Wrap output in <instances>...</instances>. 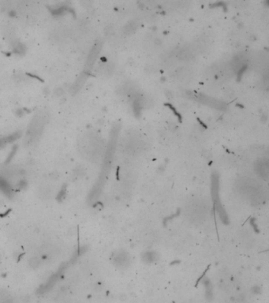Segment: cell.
Wrapping results in <instances>:
<instances>
[{
	"label": "cell",
	"mask_w": 269,
	"mask_h": 303,
	"mask_svg": "<svg viewBox=\"0 0 269 303\" xmlns=\"http://www.w3.org/2000/svg\"><path fill=\"white\" fill-rule=\"evenodd\" d=\"M195 53L191 46H185L178 50L176 57L182 62H189L193 58Z\"/></svg>",
	"instance_id": "cell-5"
},
{
	"label": "cell",
	"mask_w": 269,
	"mask_h": 303,
	"mask_svg": "<svg viewBox=\"0 0 269 303\" xmlns=\"http://www.w3.org/2000/svg\"><path fill=\"white\" fill-rule=\"evenodd\" d=\"M103 70H104V73L105 75H112L113 73H114V70H115V66H114L112 63H107L104 66V67Z\"/></svg>",
	"instance_id": "cell-12"
},
{
	"label": "cell",
	"mask_w": 269,
	"mask_h": 303,
	"mask_svg": "<svg viewBox=\"0 0 269 303\" xmlns=\"http://www.w3.org/2000/svg\"><path fill=\"white\" fill-rule=\"evenodd\" d=\"M64 90H63V89H62V88H57V89H55V95L56 96V97H62L63 94H64Z\"/></svg>",
	"instance_id": "cell-15"
},
{
	"label": "cell",
	"mask_w": 269,
	"mask_h": 303,
	"mask_svg": "<svg viewBox=\"0 0 269 303\" xmlns=\"http://www.w3.org/2000/svg\"><path fill=\"white\" fill-rule=\"evenodd\" d=\"M176 78L182 83H189L193 78V71L189 70V69H180L176 73Z\"/></svg>",
	"instance_id": "cell-7"
},
{
	"label": "cell",
	"mask_w": 269,
	"mask_h": 303,
	"mask_svg": "<svg viewBox=\"0 0 269 303\" xmlns=\"http://www.w3.org/2000/svg\"><path fill=\"white\" fill-rule=\"evenodd\" d=\"M87 75L85 73H82L81 76H79L78 78L77 79L76 81L73 84V85L71 86L70 89L72 95H75L81 90V88L84 86V85L85 83Z\"/></svg>",
	"instance_id": "cell-8"
},
{
	"label": "cell",
	"mask_w": 269,
	"mask_h": 303,
	"mask_svg": "<svg viewBox=\"0 0 269 303\" xmlns=\"http://www.w3.org/2000/svg\"><path fill=\"white\" fill-rule=\"evenodd\" d=\"M17 149H18V147H17L15 145V146L13 147V149H12V151H11V153H10V155H9V156L7 157V161H10V160H11V159H12V158H13V156L15 155L16 151H17Z\"/></svg>",
	"instance_id": "cell-16"
},
{
	"label": "cell",
	"mask_w": 269,
	"mask_h": 303,
	"mask_svg": "<svg viewBox=\"0 0 269 303\" xmlns=\"http://www.w3.org/2000/svg\"><path fill=\"white\" fill-rule=\"evenodd\" d=\"M15 14H16V13H15V12H14V11H11V12L9 13V15L11 16V17H13V16H15Z\"/></svg>",
	"instance_id": "cell-18"
},
{
	"label": "cell",
	"mask_w": 269,
	"mask_h": 303,
	"mask_svg": "<svg viewBox=\"0 0 269 303\" xmlns=\"http://www.w3.org/2000/svg\"><path fill=\"white\" fill-rule=\"evenodd\" d=\"M44 118L42 116L37 115L33 118V120H32L31 124L29 125V130L27 132V140H30V141H33L36 137L38 136L40 132L42 131V129L44 127Z\"/></svg>",
	"instance_id": "cell-2"
},
{
	"label": "cell",
	"mask_w": 269,
	"mask_h": 303,
	"mask_svg": "<svg viewBox=\"0 0 269 303\" xmlns=\"http://www.w3.org/2000/svg\"><path fill=\"white\" fill-rule=\"evenodd\" d=\"M137 28H138V24L137 23L136 21H130L124 26L123 31H124L125 34L130 35L133 34V32H135Z\"/></svg>",
	"instance_id": "cell-11"
},
{
	"label": "cell",
	"mask_w": 269,
	"mask_h": 303,
	"mask_svg": "<svg viewBox=\"0 0 269 303\" xmlns=\"http://www.w3.org/2000/svg\"><path fill=\"white\" fill-rule=\"evenodd\" d=\"M198 98L201 103H203L208 107L217 109V110H224L227 107V105L225 104L224 103L222 102L221 100L215 99L213 97L201 95V96H199Z\"/></svg>",
	"instance_id": "cell-3"
},
{
	"label": "cell",
	"mask_w": 269,
	"mask_h": 303,
	"mask_svg": "<svg viewBox=\"0 0 269 303\" xmlns=\"http://www.w3.org/2000/svg\"><path fill=\"white\" fill-rule=\"evenodd\" d=\"M27 47L25 45L21 43V42H18L13 44V52L16 55H19V56H22L25 53H26Z\"/></svg>",
	"instance_id": "cell-10"
},
{
	"label": "cell",
	"mask_w": 269,
	"mask_h": 303,
	"mask_svg": "<svg viewBox=\"0 0 269 303\" xmlns=\"http://www.w3.org/2000/svg\"><path fill=\"white\" fill-rule=\"evenodd\" d=\"M15 114H16V115H18V116H20V117H21V116H22V115L25 114V111H24V110H22V109H20V108H19V109H18V110L16 111Z\"/></svg>",
	"instance_id": "cell-17"
},
{
	"label": "cell",
	"mask_w": 269,
	"mask_h": 303,
	"mask_svg": "<svg viewBox=\"0 0 269 303\" xmlns=\"http://www.w3.org/2000/svg\"><path fill=\"white\" fill-rule=\"evenodd\" d=\"M81 2L84 7H91L92 4V0H81Z\"/></svg>",
	"instance_id": "cell-14"
},
{
	"label": "cell",
	"mask_w": 269,
	"mask_h": 303,
	"mask_svg": "<svg viewBox=\"0 0 269 303\" xmlns=\"http://www.w3.org/2000/svg\"><path fill=\"white\" fill-rule=\"evenodd\" d=\"M21 137V132H16V133H13L11 135H9L7 137H5V140L6 141V144L8 143H12L13 141H15L16 140H18Z\"/></svg>",
	"instance_id": "cell-13"
},
{
	"label": "cell",
	"mask_w": 269,
	"mask_h": 303,
	"mask_svg": "<svg viewBox=\"0 0 269 303\" xmlns=\"http://www.w3.org/2000/svg\"><path fill=\"white\" fill-rule=\"evenodd\" d=\"M102 48V43L100 41H97L95 43L93 47L90 51L88 58L86 61V70H90V69L93 66L96 60L97 57L99 55L100 50Z\"/></svg>",
	"instance_id": "cell-4"
},
{
	"label": "cell",
	"mask_w": 269,
	"mask_h": 303,
	"mask_svg": "<svg viewBox=\"0 0 269 303\" xmlns=\"http://www.w3.org/2000/svg\"><path fill=\"white\" fill-rule=\"evenodd\" d=\"M191 47L193 48L195 54L204 52L208 49L209 47L208 39H206L205 37L197 38L195 41L193 42V44L191 45Z\"/></svg>",
	"instance_id": "cell-6"
},
{
	"label": "cell",
	"mask_w": 269,
	"mask_h": 303,
	"mask_svg": "<svg viewBox=\"0 0 269 303\" xmlns=\"http://www.w3.org/2000/svg\"><path fill=\"white\" fill-rule=\"evenodd\" d=\"M50 12L53 16L55 17H60V16L64 15L65 13H74V11L71 10V8L69 6H66L63 4L62 6H58L56 7H52L51 9H49Z\"/></svg>",
	"instance_id": "cell-9"
},
{
	"label": "cell",
	"mask_w": 269,
	"mask_h": 303,
	"mask_svg": "<svg viewBox=\"0 0 269 303\" xmlns=\"http://www.w3.org/2000/svg\"><path fill=\"white\" fill-rule=\"evenodd\" d=\"M212 183V199L214 201L215 206L218 212L220 213V218L223 220V222L227 223V216L226 214V212H224V210L223 209V207L220 201V198H219V196H218L219 195V190H218V189H219V178H218L217 175H213Z\"/></svg>",
	"instance_id": "cell-1"
}]
</instances>
